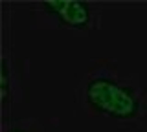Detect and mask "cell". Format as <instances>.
Listing matches in <instances>:
<instances>
[{
  "label": "cell",
  "instance_id": "obj_1",
  "mask_svg": "<svg viewBox=\"0 0 147 132\" xmlns=\"http://www.w3.org/2000/svg\"><path fill=\"white\" fill-rule=\"evenodd\" d=\"M81 97L92 114L114 121H138L145 110V90L114 66H94L81 83Z\"/></svg>",
  "mask_w": 147,
  "mask_h": 132
},
{
  "label": "cell",
  "instance_id": "obj_2",
  "mask_svg": "<svg viewBox=\"0 0 147 132\" xmlns=\"http://www.w3.org/2000/svg\"><path fill=\"white\" fill-rule=\"evenodd\" d=\"M40 9L48 13L61 26L74 29L88 28L94 19L92 6L81 0H46V2H40Z\"/></svg>",
  "mask_w": 147,
  "mask_h": 132
},
{
  "label": "cell",
  "instance_id": "obj_3",
  "mask_svg": "<svg viewBox=\"0 0 147 132\" xmlns=\"http://www.w3.org/2000/svg\"><path fill=\"white\" fill-rule=\"evenodd\" d=\"M2 132H53L44 121L35 117H20V119L4 121Z\"/></svg>",
  "mask_w": 147,
  "mask_h": 132
}]
</instances>
